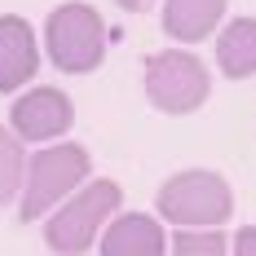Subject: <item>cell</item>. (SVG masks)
I'll list each match as a JSON object with an SVG mask.
<instances>
[{
	"mask_svg": "<svg viewBox=\"0 0 256 256\" xmlns=\"http://www.w3.org/2000/svg\"><path fill=\"white\" fill-rule=\"evenodd\" d=\"M93 172V154L76 146V142H49L44 150L26 159L22 194H18V216L22 221H40L49 216L58 204H66Z\"/></svg>",
	"mask_w": 256,
	"mask_h": 256,
	"instance_id": "6da1fadb",
	"label": "cell"
},
{
	"mask_svg": "<svg viewBox=\"0 0 256 256\" xmlns=\"http://www.w3.org/2000/svg\"><path fill=\"white\" fill-rule=\"evenodd\" d=\"M124 204V190H120V181H84L76 194L66 199V204H58L49 212V221H44V243H49V252L58 256H84L102 230L110 226V216L120 212Z\"/></svg>",
	"mask_w": 256,
	"mask_h": 256,
	"instance_id": "7a4b0ae2",
	"label": "cell"
},
{
	"mask_svg": "<svg viewBox=\"0 0 256 256\" xmlns=\"http://www.w3.org/2000/svg\"><path fill=\"white\" fill-rule=\"evenodd\" d=\"M154 208L177 230H221L234 216V190L212 168H186L159 186Z\"/></svg>",
	"mask_w": 256,
	"mask_h": 256,
	"instance_id": "3957f363",
	"label": "cell"
},
{
	"mask_svg": "<svg viewBox=\"0 0 256 256\" xmlns=\"http://www.w3.org/2000/svg\"><path fill=\"white\" fill-rule=\"evenodd\" d=\"M44 49H49L53 66L66 76H88L98 71L106 58V22L102 14L84 0L58 4L44 18Z\"/></svg>",
	"mask_w": 256,
	"mask_h": 256,
	"instance_id": "277c9868",
	"label": "cell"
},
{
	"mask_svg": "<svg viewBox=\"0 0 256 256\" xmlns=\"http://www.w3.org/2000/svg\"><path fill=\"white\" fill-rule=\"evenodd\" d=\"M142 84H146L150 106L164 110V115H194L208 102V93H212V76H208L204 58L190 49L150 53L146 71H142Z\"/></svg>",
	"mask_w": 256,
	"mask_h": 256,
	"instance_id": "5b68a950",
	"label": "cell"
},
{
	"mask_svg": "<svg viewBox=\"0 0 256 256\" xmlns=\"http://www.w3.org/2000/svg\"><path fill=\"white\" fill-rule=\"evenodd\" d=\"M71 124H76V102L53 84L26 88L9 110V128L18 142H58L62 132H71Z\"/></svg>",
	"mask_w": 256,
	"mask_h": 256,
	"instance_id": "8992f818",
	"label": "cell"
},
{
	"mask_svg": "<svg viewBox=\"0 0 256 256\" xmlns=\"http://www.w3.org/2000/svg\"><path fill=\"white\" fill-rule=\"evenodd\" d=\"M40 76L36 26L22 14H0V93H18Z\"/></svg>",
	"mask_w": 256,
	"mask_h": 256,
	"instance_id": "52a82bcc",
	"label": "cell"
},
{
	"mask_svg": "<svg viewBox=\"0 0 256 256\" xmlns=\"http://www.w3.org/2000/svg\"><path fill=\"white\" fill-rule=\"evenodd\" d=\"M98 248L102 256H168V230L146 212H115Z\"/></svg>",
	"mask_w": 256,
	"mask_h": 256,
	"instance_id": "ba28073f",
	"label": "cell"
},
{
	"mask_svg": "<svg viewBox=\"0 0 256 256\" xmlns=\"http://www.w3.org/2000/svg\"><path fill=\"white\" fill-rule=\"evenodd\" d=\"M226 18V0H164V31L177 44H199Z\"/></svg>",
	"mask_w": 256,
	"mask_h": 256,
	"instance_id": "9c48e42d",
	"label": "cell"
},
{
	"mask_svg": "<svg viewBox=\"0 0 256 256\" xmlns=\"http://www.w3.org/2000/svg\"><path fill=\"white\" fill-rule=\"evenodd\" d=\"M216 66L226 80L256 76V18H234L216 40Z\"/></svg>",
	"mask_w": 256,
	"mask_h": 256,
	"instance_id": "30bf717a",
	"label": "cell"
},
{
	"mask_svg": "<svg viewBox=\"0 0 256 256\" xmlns=\"http://www.w3.org/2000/svg\"><path fill=\"white\" fill-rule=\"evenodd\" d=\"M22 177H26V150L14 137V128H0V208L14 204L22 194Z\"/></svg>",
	"mask_w": 256,
	"mask_h": 256,
	"instance_id": "8fae6325",
	"label": "cell"
},
{
	"mask_svg": "<svg viewBox=\"0 0 256 256\" xmlns=\"http://www.w3.org/2000/svg\"><path fill=\"white\" fill-rule=\"evenodd\" d=\"M168 256H230L221 230H177L168 238Z\"/></svg>",
	"mask_w": 256,
	"mask_h": 256,
	"instance_id": "7c38bea8",
	"label": "cell"
},
{
	"mask_svg": "<svg viewBox=\"0 0 256 256\" xmlns=\"http://www.w3.org/2000/svg\"><path fill=\"white\" fill-rule=\"evenodd\" d=\"M234 256H256V226H243L234 234Z\"/></svg>",
	"mask_w": 256,
	"mask_h": 256,
	"instance_id": "4fadbf2b",
	"label": "cell"
},
{
	"mask_svg": "<svg viewBox=\"0 0 256 256\" xmlns=\"http://www.w3.org/2000/svg\"><path fill=\"white\" fill-rule=\"evenodd\" d=\"M115 4H120V9H128V14H142L150 0H115Z\"/></svg>",
	"mask_w": 256,
	"mask_h": 256,
	"instance_id": "5bb4252c",
	"label": "cell"
}]
</instances>
